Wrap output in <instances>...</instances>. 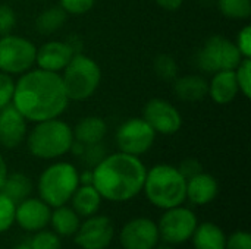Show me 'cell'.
Listing matches in <instances>:
<instances>
[{
  "instance_id": "cell-1",
  "label": "cell",
  "mask_w": 251,
  "mask_h": 249,
  "mask_svg": "<svg viewBox=\"0 0 251 249\" xmlns=\"http://www.w3.org/2000/svg\"><path fill=\"white\" fill-rule=\"evenodd\" d=\"M12 104L28 122L37 123L59 117L66 110L69 98L60 73L38 68L19 75Z\"/></svg>"
},
{
  "instance_id": "cell-2",
  "label": "cell",
  "mask_w": 251,
  "mask_h": 249,
  "mask_svg": "<svg viewBox=\"0 0 251 249\" xmlns=\"http://www.w3.org/2000/svg\"><path fill=\"white\" fill-rule=\"evenodd\" d=\"M91 172V185L97 189L101 200L125 203L143 191L147 169L140 157L119 151L106 156Z\"/></svg>"
},
{
  "instance_id": "cell-3",
  "label": "cell",
  "mask_w": 251,
  "mask_h": 249,
  "mask_svg": "<svg viewBox=\"0 0 251 249\" xmlns=\"http://www.w3.org/2000/svg\"><path fill=\"white\" fill-rule=\"evenodd\" d=\"M187 179L178 167L171 164H156L146 173L143 191L147 200L160 210L182 205L185 198Z\"/></svg>"
},
{
  "instance_id": "cell-4",
  "label": "cell",
  "mask_w": 251,
  "mask_h": 249,
  "mask_svg": "<svg viewBox=\"0 0 251 249\" xmlns=\"http://www.w3.org/2000/svg\"><path fill=\"white\" fill-rule=\"evenodd\" d=\"M74 141L72 128L56 117L37 122L26 136V147L37 158L54 160L69 153Z\"/></svg>"
},
{
  "instance_id": "cell-5",
  "label": "cell",
  "mask_w": 251,
  "mask_h": 249,
  "mask_svg": "<svg viewBox=\"0 0 251 249\" xmlns=\"http://www.w3.org/2000/svg\"><path fill=\"white\" fill-rule=\"evenodd\" d=\"M62 82L69 101H85L99 88L101 69L99 63L87 54L75 53L62 70Z\"/></svg>"
},
{
  "instance_id": "cell-6",
  "label": "cell",
  "mask_w": 251,
  "mask_h": 249,
  "mask_svg": "<svg viewBox=\"0 0 251 249\" xmlns=\"http://www.w3.org/2000/svg\"><path fill=\"white\" fill-rule=\"evenodd\" d=\"M79 186V173L74 164L59 161L47 169L38 178L40 198L50 207L56 208L71 201Z\"/></svg>"
},
{
  "instance_id": "cell-7",
  "label": "cell",
  "mask_w": 251,
  "mask_h": 249,
  "mask_svg": "<svg viewBox=\"0 0 251 249\" xmlns=\"http://www.w3.org/2000/svg\"><path fill=\"white\" fill-rule=\"evenodd\" d=\"M244 57L235 43L224 35H212L196 53V66L207 73L234 70Z\"/></svg>"
},
{
  "instance_id": "cell-8",
  "label": "cell",
  "mask_w": 251,
  "mask_h": 249,
  "mask_svg": "<svg viewBox=\"0 0 251 249\" xmlns=\"http://www.w3.org/2000/svg\"><path fill=\"white\" fill-rule=\"evenodd\" d=\"M37 47L28 38L7 34L0 37V72L22 75L35 65Z\"/></svg>"
},
{
  "instance_id": "cell-9",
  "label": "cell",
  "mask_w": 251,
  "mask_h": 249,
  "mask_svg": "<svg viewBox=\"0 0 251 249\" xmlns=\"http://www.w3.org/2000/svg\"><path fill=\"white\" fill-rule=\"evenodd\" d=\"M197 225V216L190 208L178 205L165 210V214L160 217L157 225L159 238L172 247L182 245L191 239Z\"/></svg>"
},
{
  "instance_id": "cell-10",
  "label": "cell",
  "mask_w": 251,
  "mask_h": 249,
  "mask_svg": "<svg viewBox=\"0 0 251 249\" xmlns=\"http://www.w3.org/2000/svg\"><path fill=\"white\" fill-rule=\"evenodd\" d=\"M156 135L143 117H131L118 128L115 141L121 153L140 157L153 147Z\"/></svg>"
},
{
  "instance_id": "cell-11",
  "label": "cell",
  "mask_w": 251,
  "mask_h": 249,
  "mask_svg": "<svg viewBox=\"0 0 251 249\" xmlns=\"http://www.w3.org/2000/svg\"><path fill=\"white\" fill-rule=\"evenodd\" d=\"M156 134L174 135L182 126V116L179 110L163 98H151L146 103L141 116Z\"/></svg>"
},
{
  "instance_id": "cell-12",
  "label": "cell",
  "mask_w": 251,
  "mask_h": 249,
  "mask_svg": "<svg viewBox=\"0 0 251 249\" xmlns=\"http://www.w3.org/2000/svg\"><path fill=\"white\" fill-rule=\"evenodd\" d=\"M115 236V226L107 216H91L79 225L74 235L81 249H106Z\"/></svg>"
},
{
  "instance_id": "cell-13",
  "label": "cell",
  "mask_w": 251,
  "mask_h": 249,
  "mask_svg": "<svg viewBox=\"0 0 251 249\" xmlns=\"http://www.w3.org/2000/svg\"><path fill=\"white\" fill-rule=\"evenodd\" d=\"M159 239L157 225L147 217L129 220L119 235L121 247L124 249H154Z\"/></svg>"
},
{
  "instance_id": "cell-14",
  "label": "cell",
  "mask_w": 251,
  "mask_h": 249,
  "mask_svg": "<svg viewBox=\"0 0 251 249\" xmlns=\"http://www.w3.org/2000/svg\"><path fill=\"white\" fill-rule=\"evenodd\" d=\"M75 53H78L76 47L69 41H47L41 47H37L35 63L40 69L60 73Z\"/></svg>"
},
{
  "instance_id": "cell-15",
  "label": "cell",
  "mask_w": 251,
  "mask_h": 249,
  "mask_svg": "<svg viewBox=\"0 0 251 249\" xmlns=\"http://www.w3.org/2000/svg\"><path fill=\"white\" fill-rule=\"evenodd\" d=\"M51 208L41 198H26L16 204L15 222L26 232H38L50 223Z\"/></svg>"
},
{
  "instance_id": "cell-16",
  "label": "cell",
  "mask_w": 251,
  "mask_h": 249,
  "mask_svg": "<svg viewBox=\"0 0 251 249\" xmlns=\"http://www.w3.org/2000/svg\"><path fill=\"white\" fill-rule=\"evenodd\" d=\"M26 119L10 103L0 110V145L13 150L26 138Z\"/></svg>"
},
{
  "instance_id": "cell-17",
  "label": "cell",
  "mask_w": 251,
  "mask_h": 249,
  "mask_svg": "<svg viewBox=\"0 0 251 249\" xmlns=\"http://www.w3.org/2000/svg\"><path fill=\"white\" fill-rule=\"evenodd\" d=\"M219 192L218 181L204 170L190 179H187L185 198L194 205L210 204Z\"/></svg>"
},
{
  "instance_id": "cell-18",
  "label": "cell",
  "mask_w": 251,
  "mask_h": 249,
  "mask_svg": "<svg viewBox=\"0 0 251 249\" xmlns=\"http://www.w3.org/2000/svg\"><path fill=\"white\" fill-rule=\"evenodd\" d=\"M238 92L240 90L234 70H222L213 73V78L209 82L207 95L216 104H229L235 100Z\"/></svg>"
},
{
  "instance_id": "cell-19",
  "label": "cell",
  "mask_w": 251,
  "mask_h": 249,
  "mask_svg": "<svg viewBox=\"0 0 251 249\" xmlns=\"http://www.w3.org/2000/svg\"><path fill=\"white\" fill-rule=\"evenodd\" d=\"M209 82L201 75H184L178 76L174 81V92L175 95L185 103H196L203 100L207 95Z\"/></svg>"
},
{
  "instance_id": "cell-20",
  "label": "cell",
  "mask_w": 251,
  "mask_h": 249,
  "mask_svg": "<svg viewBox=\"0 0 251 249\" xmlns=\"http://www.w3.org/2000/svg\"><path fill=\"white\" fill-rule=\"evenodd\" d=\"M72 132H74V139L76 142L82 145H93L104 139L107 134V125L99 116H87L82 117L75 125Z\"/></svg>"
},
{
  "instance_id": "cell-21",
  "label": "cell",
  "mask_w": 251,
  "mask_h": 249,
  "mask_svg": "<svg viewBox=\"0 0 251 249\" xmlns=\"http://www.w3.org/2000/svg\"><path fill=\"white\" fill-rule=\"evenodd\" d=\"M194 249H226V235L215 223L197 225L193 236Z\"/></svg>"
},
{
  "instance_id": "cell-22",
  "label": "cell",
  "mask_w": 251,
  "mask_h": 249,
  "mask_svg": "<svg viewBox=\"0 0 251 249\" xmlns=\"http://www.w3.org/2000/svg\"><path fill=\"white\" fill-rule=\"evenodd\" d=\"M72 208L79 217H91L94 216L101 204V197L93 185H79L74 192Z\"/></svg>"
},
{
  "instance_id": "cell-23",
  "label": "cell",
  "mask_w": 251,
  "mask_h": 249,
  "mask_svg": "<svg viewBox=\"0 0 251 249\" xmlns=\"http://www.w3.org/2000/svg\"><path fill=\"white\" fill-rule=\"evenodd\" d=\"M50 223L53 232L59 236H74L81 225L79 216L74 211L72 207H66V204L56 207L51 211Z\"/></svg>"
},
{
  "instance_id": "cell-24",
  "label": "cell",
  "mask_w": 251,
  "mask_h": 249,
  "mask_svg": "<svg viewBox=\"0 0 251 249\" xmlns=\"http://www.w3.org/2000/svg\"><path fill=\"white\" fill-rule=\"evenodd\" d=\"M32 191V182L31 179L21 173V172H16V173H7L6 179H4V183L0 189V192H3L7 198H10L15 204L26 200L29 197Z\"/></svg>"
},
{
  "instance_id": "cell-25",
  "label": "cell",
  "mask_w": 251,
  "mask_h": 249,
  "mask_svg": "<svg viewBox=\"0 0 251 249\" xmlns=\"http://www.w3.org/2000/svg\"><path fill=\"white\" fill-rule=\"evenodd\" d=\"M68 13L60 6L44 9L35 19V29L43 35H50L59 31L66 22Z\"/></svg>"
},
{
  "instance_id": "cell-26",
  "label": "cell",
  "mask_w": 251,
  "mask_h": 249,
  "mask_svg": "<svg viewBox=\"0 0 251 249\" xmlns=\"http://www.w3.org/2000/svg\"><path fill=\"white\" fill-rule=\"evenodd\" d=\"M221 13L234 21H244L251 16V0H218Z\"/></svg>"
},
{
  "instance_id": "cell-27",
  "label": "cell",
  "mask_w": 251,
  "mask_h": 249,
  "mask_svg": "<svg viewBox=\"0 0 251 249\" xmlns=\"http://www.w3.org/2000/svg\"><path fill=\"white\" fill-rule=\"evenodd\" d=\"M153 68L156 75L166 82L175 81L178 78L179 68L176 60L171 54H159L153 62Z\"/></svg>"
},
{
  "instance_id": "cell-28",
  "label": "cell",
  "mask_w": 251,
  "mask_h": 249,
  "mask_svg": "<svg viewBox=\"0 0 251 249\" xmlns=\"http://www.w3.org/2000/svg\"><path fill=\"white\" fill-rule=\"evenodd\" d=\"M235 73V79L238 84V90L240 92L246 97L250 98L251 97V59L244 57L238 66L234 69Z\"/></svg>"
},
{
  "instance_id": "cell-29",
  "label": "cell",
  "mask_w": 251,
  "mask_h": 249,
  "mask_svg": "<svg viewBox=\"0 0 251 249\" xmlns=\"http://www.w3.org/2000/svg\"><path fill=\"white\" fill-rule=\"evenodd\" d=\"M32 249H62V242L59 235L50 230H38L29 241Z\"/></svg>"
},
{
  "instance_id": "cell-30",
  "label": "cell",
  "mask_w": 251,
  "mask_h": 249,
  "mask_svg": "<svg viewBox=\"0 0 251 249\" xmlns=\"http://www.w3.org/2000/svg\"><path fill=\"white\" fill-rule=\"evenodd\" d=\"M16 204L0 192V233L7 232L15 223Z\"/></svg>"
},
{
  "instance_id": "cell-31",
  "label": "cell",
  "mask_w": 251,
  "mask_h": 249,
  "mask_svg": "<svg viewBox=\"0 0 251 249\" xmlns=\"http://www.w3.org/2000/svg\"><path fill=\"white\" fill-rule=\"evenodd\" d=\"M78 156L84 164L94 169L106 157V148L103 147L101 142L93 144V145H82V150Z\"/></svg>"
},
{
  "instance_id": "cell-32",
  "label": "cell",
  "mask_w": 251,
  "mask_h": 249,
  "mask_svg": "<svg viewBox=\"0 0 251 249\" xmlns=\"http://www.w3.org/2000/svg\"><path fill=\"white\" fill-rule=\"evenodd\" d=\"M96 0H59V6L68 15H84L93 9Z\"/></svg>"
},
{
  "instance_id": "cell-33",
  "label": "cell",
  "mask_w": 251,
  "mask_h": 249,
  "mask_svg": "<svg viewBox=\"0 0 251 249\" xmlns=\"http://www.w3.org/2000/svg\"><path fill=\"white\" fill-rule=\"evenodd\" d=\"M15 91V81L10 75L0 72V110L12 103Z\"/></svg>"
},
{
  "instance_id": "cell-34",
  "label": "cell",
  "mask_w": 251,
  "mask_h": 249,
  "mask_svg": "<svg viewBox=\"0 0 251 249\" xmlns=\"http://www.w3.org/2000/svg\"><path fill=\"white\" fill-rule=\"evenodd\" d=\"M16 23L15 10L7 4H0V37L12 34Z\"/></svg>"
},
{
  "instance_id": "cell-35",
  "label": "cell",
  "mask_w": 251,
  "mask_h": 249,
  "mask_svg": "<svg viewBox=\"0 0 251 249\" xmlns=\"http://www.w3.org/2000/svg\"><path fill=\"white\" fill-rule=\"evenodd\" d=\"M226 249H251V236L249 232L237 230L226 238Z\"/></svg>"
},
{
  "instance_id": "cell-36",
  "label": "cell",
  "mask_w": 251,
  "mask_h": 249,
  "mask_svg": "<svg viewBox=\"0 0 251 249\" xmlns=\"http://www.w3.org/2000/svg\"><path fill=\"white\" fill-rule=\"evenodd\" d=\"M237 48L240 50L243 57L251 59V28L250 25H246L244 28L240 29L235 41Z\"/></svg>"
},
{
  "instance_id": "cell-37",
  "label": "cell",
  "mask_w": 251,
  "mask_h": 249,
  "mask_svg": "<svg viewBox=\"0 0 251 249\" xmlns=\"http://www.w3.org/2000/svg\"><path fill=\"white\" fill-rule=\"evenodd\" d=\"M178 170L181 172V175L185 178V179H190L199 173L203 172V166L201 163L197 160V158H185L179 166H178Z\"/></svg>"
},
{
  "instance_id": "cell-38",
  "label": "cell",
  "mask_w": 251,
  "mask_h": 249,
  "mask_svg": "<svg viewBox=\"0 0 251 249\" xmlns=\"http://www.w3.org/2000/svg\"><path fill=\"white\" fill-rule=\"evenodd\" d=\"M182 1H184V0H156V3H157L162 9L169 10V12H174V10L179 9L181 4H182Z\"/></svg>"
},
{
  "instance_id": "cell-39",
  "label": "cell",
  "mask_w": 251,
  "mask_h": 249,
  "mask_svg": "<svg viewBox=\"0 0 251 249\" xmlns=\"http://www.w3.org/2000/svg\"><path fill=\"white\" fill-rule=\"evenodd\" d=\"M6 176H7V166H6V161H4V158H3V156L0 153V189H1V186L4 183Z\"/></svg>"
},
{
  "instance_id": "cell-40",
  "label": "cell",
  "mask_w": 251,
  "mask_h": 249,
  "mask_svg": "<svg viewBox=\"0 0 251 249\" xmlns=\"http://www.w3.org/2000/svg\"><path fill=\"white\" fill-rule=\"evenodd\" d=\"M13 249H32V248H31L29 242H21V244H18V245H16Z\"/></svg>"
},
{
  "instance_id": "cell-41",
  "label": "cell",
  "mask_w": 251,
  "mask_h": 249,
  "mask_svg": "<svg viewBox=\"0 0 251 249\" xmlns=\"http://www.w3.org/2000/svg\"><path fill=\"white\" fill-rule=\"evenodd\" d=\"M154 249H175L172 245H168V244H165V245H157Z\"/></svg>"
}]
</instances>
